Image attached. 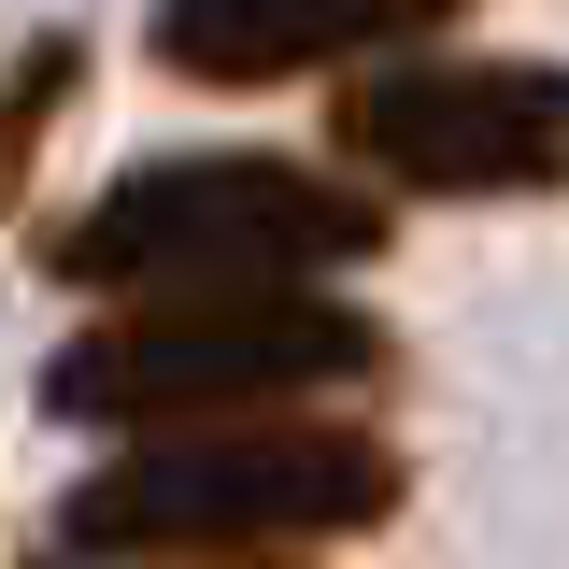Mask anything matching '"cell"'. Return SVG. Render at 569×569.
<instances>
[{"label":"cell","mask_w":569,"mask_h":569,"mask_svg":"<svg viewBox=\"0 0 569 569\" xmlns=\"http://www.w3.org/2000/svg\"><path fill=\"white\" fill-rule=\"evenodd\" d=\"M399 512V441L370 427H157L142 456L58 498L43 556H242V541H342Z\"/></svg>","instance_id":"7a4b0ae2"},{"label":"cell","mask_w":569,"mask_h":569,"mask_svg":"<svg viewBox=\"0 0 569 569\" xmlns=\"http://www.w3.org/2000/svg\"><path fill=\"white\" fill-rule=\"evenodd\" d=\"M470 0H157V58L186 86H284V71H328V58L427 43Z\"/></svg>","instance_id":"5b68a950"},{"label":"cell","mask_w":569,"mask_h":569,"mask_svg":"<svg viewBox=\"0 0 569 569\" xmlns=\"http://www.w3.org/2000/svg\"><path fill=\"white\" fill-rule=\"evenodd\" d=\"M328 142L370 186H413V200H527V186H569V71L399 58L328 100Z\"/></svg>","instance_id":"277c9868"},{"label":"cell","mask_w":569,"mask_h":569,"mask_svg":"<svg viewBox=\"0 0 569 569\" xmlns=\"http://www.w3.org/2000/svg\"><path fill=\"white\" fill-rule=\"evenodd\" d=\"M370 370H385V328L342 313L328 284H213V299L86 328L43 370V399L71 427H213V413H284V399L370 385Z\"/></svg>","instance_id":"3957f363"},{"label":"cell","mask_w":569,"mask_h":569,"mask_svg":"<svg viewBox=\"0 0 569 569\" xmlns=\"http://www.w3.org/2000/svg\"><path fill=\"white\" fill-rule=\"evenodd\" d=\"M385 257V200H356L299 157H142L100 200L43 228L58 284H114V299H213V284H313Z\"/></svg>","instance_id":"6da1fadb"},{"label":"cell","mask_w":569,"mask_h":569,"mask_svg":"<svg viewBox=\"0 0 569 569\" xmlns=\"http://www.w3.org/2000/svg\"><path fill=\"white\" fill-rule=\"evenodd\" d=\"M58 86H71V43H29V86H14V157L58 129Z\"/></svg>","instance_id":"8992f818"}]
</instances>
